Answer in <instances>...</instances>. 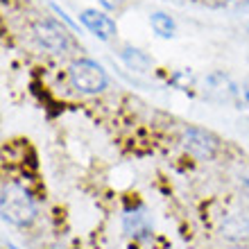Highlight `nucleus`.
<instances>
[{"label":"nucleus","instance_id":"3","mask_svg":"<svg viewBox=\"0 0 249 249\" xmlns=\"http://www.w3.org/2000/svg\"><path fill=\"white\" fill-rule=\"evenodd\" d=\"M32 36L46 53L57 54V57L71 54L75 50V41H72L71 32L59 20L48 18V16H41L32 23Z\"/></svg>","mask_w":249,"mask_h":249},{"label":"nucleus","instance_id":"11","mask_svg":"<svg viewBox=\"0 0 249 249\" xmlns=\"http://www.w3.org/2000/svg\"><path fill=\"white\" fill-rule=\"evenodd\" d=\"M231 184L236 186V190L243 197L249 199V159H240L231 165Z\"/></svg>","mask_w":249,"mask_h":249},{"label":"nucleus","instance_id":"1","mask_svg":"<svg viewBox=\"0 0 249 249\" xmlns=\"http://www.w3.org/2000/svg\"><path fill=\"white\" fill-rule=\"evenodd\" d=\"M2 217L14 227H30L39 215V206L25 188L16 184H2Z\"/></svg>","mask_w":249,"mask_h":249},{"label":"nucleus","instance_id":"13","mask_svg":"<svg viewBox=\"0 0 249 249\" xmlns=\"http://www.w3.org/2000/svg\"><path fill=\"white\" fill-rule=\"evenodd\" d=\"M227 2H233V5H245V2H249V0H227Z\"/></svg>","mask_w":249,"mask_h":249},{"label":"nucleus","instance_id":"14","mask_svg":"<svg viewBox=\"0 0 249 249\" xmlns=\"http://www.w3.org/2000/svg\"><path fill=\"white\" fill-rule=\"evenodd\" d=\"M245 30H247V34H249V23H247V27H245Z\"/></svg>","mask_w":249,"mask_h":249},{"label":"nucleus","instance_id":"12","mask_svg":"<svg viewBox=\"0 0 249 249\" xmlns=\"http://www.w3.org/2000/svg\"><path fill=\"white\" fill-rule=\"evenodd\" d=\"M100 5L105 7L107 12H120L124 5V0H100Z\"/></svg>","mask_w":249,"mask_h":249},{"label":"nucleus","instance_id":"8","mask_svg":"<svg viewBox=\"0 0 249 249\" xmlns=\"http://www.w3.org/2000/svg\"><path fill=\"white\" fill-rule=\"evenodd\" d=\"M118 54H120V59H123V64L127 66L129 71L138 72V75L152 72V59L143 53V50H138V48H134V46H123Z\"/></svg>","mask_w":249,"mask_h":249},{"label":"nucleus","instance_id":"6","mask_svg":"<svg viewBox=\"0 0 249 249\" xmlns=\"http://www.w3.org/2000/svg\"><path fill=\"white\" fill-rule=\"evenodd\" d=\"M79 20L82 25L93 34L98 36L100 41H113L116 34H118V25L111 16H107L105 12H98V9H84L79 14Z\"/></svg>","mask_w":249,"mask_h":249},{"label":"nucleus","instance_id":"2","mask_svg":"<svg viewBox=\"0 0 249 249\" xmlns=\"http://www.w3.org/2000/svg\"><path fill=\"white\" fill-rule=\"evenodd\" d=\"M179 145L197 161H213L222 152V141L206 127L199 124H181L179 127Z\"/></svg>","mask_w":249,"mask_h":249},{"label":"nucleus","instance_id":"4","mask_svg":"<svg viewBox=\"0 0 249 249\" xmlns=\"http://www.w3.org/2000/svg\"><path fill=\"white\" fill-rule=\"evenodd\" d=\"M68 82L82 95H98L109 89V75L98 61L75 59L68 68Z\"/></svg>","mask_w":249,"mask_h":249},{"label":"nucleus","instance_id":"10","mask_svg":"<svg viewBox=\"0 0 249 249\" xmlns=\"http://www.w3.org/2000/svg\"><path fill=\"white\" fill-rule=\"evenodd\" d=\"M150 25L154 30V34L161 36V39H172L177 34V23H175V18H172L170 14H165V12H152Z\"/></svg>","mask_w":249,"mask_h":249},{"label":"nucleus","instance_id":"9","mask_svg":"<svg viewBox=\"0 0 249 249\" xmlns=\"http://www.w3.org/2000/svg\"><path fill=\"white\" fill-rule=\"evenodd\" d=\"M123 227L124 233L131 238H141L150 233V217L145 211H131L123 217Z\"/></svg>","mask_w":249,"mask_h":249},{"label":"nucleus","instance_id":"5","mask_svg":"<svg viewBox=\"0 0 249 249\" xmlns=\"http://www.w3.org/2000/svg\"><path fill=\"white\" fill-rule=\"evenodd\" d=\"M217 233L229 245H249V209L227 206L217 217Z\"/></svg>","mask_w":249,"mask_h":249},{"label":"nucleus","instance_id":"7","mask_svg":"<svg viewBox=\"0 0 249 249\" xmlns=\"http://www.w3.org/2000/svg\"><path fill=\"white\" fill-rule=\"evenodd\" d=\"M236 91H238V84L229 75H224L220 71L211 72L204 79V93L211 100H215V102H231V105H236Z\"/></svg>","mask_w":249,"mask_h":249}]
</instances>
